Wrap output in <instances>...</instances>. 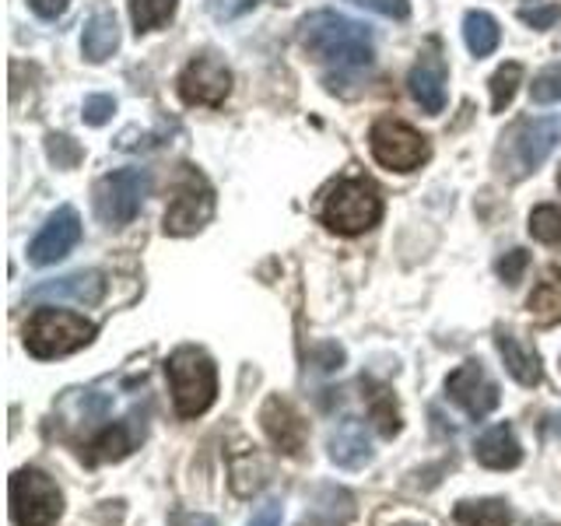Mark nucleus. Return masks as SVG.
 <instances>
[{
	"mask_svg": "<svg viewBox=\"0 0 561 526\" xmlns=\"http://www.w3.org/2000/svg\"><path fill=\"white\" fill-rule=\"evenodd\" d=\"M298 43L312 60L337 67L341 75L373 64V32L337 11H312L298 25Z\"/></svg>",
	"mask_w": 561,
	"mask_h": 526,
	"instance_id": "f257e3e1",
	"label": "nucleus"
},
{
	"mask_svg": "<svg viewBox=\"0 0 561 526\" xmlns=\"http://www.w3.org/2000/svg\"><path fill=\"white\" fill-rule=\"evenodd\" d=\"M558 137H561L558 119H548V116L519 119L516 127H508V134L502 137V145L495 151L499 175L508 183L526 180V175L548 162V155L558 148Z\"/></svg>",
	"mask_w": 561,
	"mask_h": 526,
	"instance_id": "f03ea898",
	"label": "nucleus"
},
{
	"mask_svg": "<svg viewBox=\"0 0 561 526\" xmlns=\"http://www.w3.org/2000/svg\"><path fill=\"white\" fill-rule=\"evenodd\" d=\"M169 386H172V403L180 418H201L218 397V368L210 362L207 351L201 347H175L169 362Z\"/></svg>",
	"mask_w": 561,
	"mask_h": 526,
	"instance_id": "7ed1b4c3",
	"label": "nucleus"
},
{
	"mask_svg": "<svg viewBox=\"0 0 561 526\" xmlns=\"http://www.w3.org/2000/svg\"><path fill=\"white\" fill-rule=\"evenodd\" d=\"M92 338H95V323L67 309H35L32 320L25 323L28 355L43 362L75 355L84 344H92Z\"/></svg>",
	"mask_w": 561,
	"mask_h": 526,
	"instance_id": "20e7f679",
	"label": "nucleus"
},
{
	"mask_svg": "<svg viewBox=\"0 0 561 526\" xmlns=\"http://www.w3.org/2000/svg\"><path fill=\"white\" fill-rule=\"evenodd\" d=\"M320 218L330 232H337V236H362L382 218L379 190L368 180H355V175L333 183L323 197Z\"/></svg>",
	"mask_w": 561,
	"mask_h": 526,
	"instance_id": "39448f33",
	"label": "nucleus"
},
{
	"mask_svg": "<svg viewBox=\"0 0 561 526\" xmlns=\"http://www.w3.org/2000/svg\"><path fill=\"white\" fill-rule=\"evenodd\" d=\"M8 495H11V519L18 526H53L64 513L60 488L53 484L49 473L35 467H22L11 473Z\"/></svg>",
	"mask_w": 561,
	"mask_h": 526,
	"instance_id": "423d86ee",
	"label": "nucleus"
},
{
	"mask_svg": "<svg viewBox=\"0 0 561 526\" xmlns=\"http://www.w3.org/2000/svg\"><path fill=\"white\" fill-rule=\"evenodd\" d=\"M210 218H215V190H210L204 172L183 165V172L175 175L172 201L165 210V236H197Z\"/></svg>",
	"mask_w": 561,
	"mask_h": 526,
	"instance_id": "0eeeda50",
	"label": "nucleus"
},
{
	"mask_svg": "<svg viewBox=\"0 0 561 526\" xmlns=\"http://www.w3.org/2000/svg\"><path fill=\"white\" fill-rule=\"evenodd\" d=\"M368 148H373V158L382 169H393V172H414L432 158L428 137L408 127L403 119H390V116L373 123Z\"/></svg>",
	"mask_w": 561,
	"mask_h": 526,
	"instance_id": "6e6552de",
	"label": "nucleus"
},
{
	"mask_svg": "<svg viewBox=\"0 0 561 526\" xmlns=\"http://www.w3.org/2000/svg\"><path fill=\"white\" fill-rule=\"evenodd\" d=\"M148 172L145 169H116L110 175H102L95 186V210L105 225L123 228L137 218L140 204L148 197Z\"/></svg>",
	"mask_w": 561,
	"mask_h": 526,
	"instance_id": "1a4fd4ad",
	"label": "nucleus"
},
{
	"mask_svg": "<svg viewBox=\"0 0 561 526\" xmlns=\"http://www.w3.org/2000/svg\"><path fill=\"white\" fill-rule=\"evenodd\" d=\"M446 393L453 403H460V408L473 418V421H481L488 418L491 411L499 408V382L491 379L484 373V365L481 362H463V365H456L449 379H446Z\"/></svg>",
	"mask_w": 561,
	"mask_h": 526,
	"instance_id": "9d476101",
	"label": "nucleus"
},
{
	"mask_svg": "<svg viewBox=\"0 0 561 526\" xmlns=\"http://www.w3.org/2000/svg\"><path fill=\"white\" fill-rule=\"evenodd\" d=\"M232 92V70L215 57H193L180 75V95L186 105H221Z\"/></svg>",
	"mask_w": 561,
	"mask_h": 526,
	"instance_id": "9b49d317",
	"label": "nucleus"
},
{
	"mask_svg": "<svg viewBox=\"0 0 561 526\" xmlns=\"http://www.w3.org/2000/svg\"><path fill=\"white\" fill-rule=\"evenodd\" d=\"M81 242V218L75 207H57L39 228V236L28 242V260L35 267H49V263L64 260Z\"/></svg>",
	"mask_w": 561,
	"mask_h": 526,
	"instance_id": "f8f14e48",
	"label": "nucleus"
},
{
	"mask_svg": "<svg viewBox=\"0 0 561 526\" xmlns=\"http://www.w3.org/2000/svg\"><path fill=\"white\" fill-rule=\"evenodd\" d=\"M411 95L414 102L425 110L428 116H438L446 110V84H449V75H446V60H443V53H438V43L432 39L428 49L421 53L417 64L411 67Z\"/></svg>",
	"mask_w": 561,
	"mask_h": 526,
	"instance_id": "ddd939ff",
	"label": "nucleus"
},
{
	"mask_svg": "<svg viewBox=\"0 0 561 526\" xmlns=\"http://www.w3.org/2000/svg\"><path fill=\"white\" fill-rule=\"evenodd\" d=\"M105 295V277L99 271H75L67 277H53L43 285L28 288V302H75V306H99Z\"/></svg>",
	"mask_w": 561,
	"mask_h": 526,
	"instance_id": "4468645a",
	"label": "nucleus"
},
{
	"mask_svg": "<svg viewBox=\"0 0 561 526\" xmlns=\"http://www.w3.org/2000/svg\"><path fill=\"white\" fill-rule=\"evenodd\" d=\"M260 425H263V432H267V438L280 453L298 456L306 449L309 425L285 397H267V403H263V411H260Z\"/></svg>",
	"mask_w": 561,
	"mask_h": 526,
	"instance_id": "2eb2a0df",
	"label": "nucleus"
},
{
	"mask_svg": "<svg viewBox=\"0 0 561 526\" xmlns=\"http://www.w3.org/2000/svg\"><path fill=\"white\" fill-rule=\"evenodd\" d=\"M330 460L344 467V470H358L365 464H373V443H368V432L358 418H344L337 428L330 432Z\"/></svg>",
	"mask_w": 561,
	"mask_h": 526,
	"instance_id": "dca6fc26",
	"label": "nucleus"
},
{
	"mask_svg": "<svg viewBox=\"0 0 561 526\" xmlns=\"http://www.w3.org/2000/svg\"><path fill=\"white\" fill-rule=\"evenodd\" d=\"M473 456H478V464L488 467V470H513L519 467L523 460V446L516 432L508 425H495L478 435V443H473Z\"/></svg>",
	"mask_w": 561,
	"mask_h": 526,
	"instance_id": "f3484780",
	"label": "nucleus"
},
{
	"mask_svg": "<svg viewBox=\"0 0 561 526\" xmlns=\"http://www.w3.org/2000/svg\"><path fill=\"white\" fill-rule=\"evenodd\" d=\"M495 347H499V355L508 368V376H513L519 386H537L540 382V358H537V351L534 347H526L516 333H505L499 330L495 333Z\"/></svg>",
	"mask_w": 561,
	"mask_h": 526,
	"instance_id": "a211bd4d",
	"label": "nucleus"
},
{
	"mask_svg": "<svg viewBox=\"0 0 561 526\" xmlns=\"http://www.w3.org/2000/svg\"><path fill=\"white\" fill-rule=\"evenodd\" d=\"M119 46V25H116V18L113 14H95V18H88V25H84V35H81V53H84V60L88 64H105L116 53Z\"/></svg>",
	"mask_w": 561,
	"mask_h": 526,
	"instance_id": "6ab92c4d",
	"label": "nucleus"
},
{
	"mask_svg": "<svg viewBox=\"0 0 561 526\" xmlns=\"http://www.w3.org/2000/svg\"><path fill=\"white\" fill-rule=\"evenodd\" d=\"M526 309H530V316L543 327L561 323V271L558 267L543 271L537 288L530 291V298H526Z\"/></svg>",
	"mask_w": 561,
	"mask_h": 526,
	"instance_id": "aec40b11",
	"label": "nucleus"
},
{
	"mask_svg": "<svg viewBox=\"0 0 561 526\" xmlns=\"http://www.w3.org/2000/svg\"><path fill=\"white\" fill-rule=\"evenodd\" d=\"M499 39H502V28L488 11H470L463 18V43L478 60L491 57V53L499 49Z\"/></svg>",
	"mask_w": 561,
	"mask_h": 526,
	"instance_id": "412c9836",
	"label": "nucleus"
},
{
	"mask_svg": "<svg viewBox=\"0 0 561 526\" xmlns=\"http://www.w3.org/2000/svg\"><path fill=\"white\" fill-rule=\"evenodd\" d=\"M365 386V397H368V414H373V425L382 438H393L400 432V411H397V400L386 386L373 382V379H362Z\"/></svg>",
	"mask_w": 561,
	"mask_h": 526,
	"instance_id": "4be33fe9",
	"label": "nucleus"
},
{
	"mask_svg": "<svg viewBox=\"0 0 561 526\" xmlns=\"http://www.w3.org/2000/svg\"><path fill=\"white\" fill-rule=\"evenodd\" d=\"M453 516L460 526H513V508H508L502 499L460 502Z\"/></svg>",
	"mask_w": 561,
	"mask_h": 526,
	"instance_id": "5701e85b",
	"label": "nucleus"
},
{
	"mask_svg": "<svg viewBox=\"0 0 561 526\" xmlns=\"http://www.w3.org/2000/svg\"><path fill=\"white\" fill-rule=\"evenodd\" d=\"M137 446V435L130 425H113L105 428L92 438V446H88V460L92 464H110V460H123L130 449Z\"/></svg>",
	"mask_w": 561,
	"mask_h": 526,
	"instance_id": "b1692460",
	"label": "nucleus"
},
{
	"mask_svg": "<svg viewBox=\"0 0 561 526\" xmlns=\"http://www.w3.org/2000/svg\"><path fill=\"white\" fill-rule=\"evenodd\" d=\"M127 4H130L134 28L140 35V32H154V28H162L165 22H172L175 4H180V0H127Z\"/></svg>",
	"mask_w": 561,
	"mask_h": 526,
	"instance_id": "393cba45",
	"label": "nucleus"
},
{
	"mask_svg": "<svg viewBox=\"0 0 561 526\" xmlns=\"http://www.w3.org/2000/svg\"><path fill=\"white\" fill-rule=\"evenodd\" d=\"M523 84V64H502L495 75H491V110L495 113H505L508 105H513L516 92Z\"/></svg>",
	"mask_w": 561,
	"mask_h": 526,
	"instance_id": "a878e982",
	"label": "nucleus"
},
{
	"mask_svg": "<svg viewBox=\"0 0 561 526\" xmlns=\"http://www.w3.org/2000/svg\"><path fill=\"white\" fill-rule=\"evenodd\" d=\"M530 236L543 245H554L561 250V207L554 204H540L530 215Z\"/></svg>",
	"mask_w": 561,
	"mask_h": 526,
	"instance_id": "bb28decb",
	"label": "nucleus"
},
{
	"mask_svg": "<svg viewBox=\"0 0 561 526\" xmlns=\"http://www.w3.org/2000/svg\"><path fill=\"white\" fill-rule=\"evenodd\" d=\"M530 99L537 105H551V102H561V67H548L540 70L530 84Z\"/></svg>",
	"mask_w": 561,
	"mask_h": 526,
	"instance_id": "cd10ccee",
	"label": "nucleus"
},
{
	"mask_svg": "<svg viewBox=\"0 0 561 526\" xmlns=\"http://www.w3.org/2000/svg\"><path fill=\"white\" fill-rule=\"evenodd\" d=\"M46 155L57 162V169H75L81 162V148L67 134H49L46 137Z\"/></svg>",
	"mask_w": 561,
	"mask_h": 526,
	"instance_id": "c85d7f7f",
	"label": "nucleus"
},
{
	"mask_svg": "<svg viewBox=\"0 0 561 526\" xmlns=\"http://www.w3.org/2000/svg\"><path fill=\"white\" fill-rule=\"evenodd\" d=\"M116 113V99L113 95H88L84 105H81V116L88 127H102V123H110Z\"/></svg>",
	"mask_w": 561,
	"mask_h": 526,
	"instance_id": "c756f323",
	"label": "nucleus"
},
{
	"mask_svg": "<svg viewBox=\"0 0 561 526\" xmlns=\"http://www.w3.org/2000/svg\"><path fill=\"white\" fill-rule=\"evenodd\" d=\"M347 4L365 8V11H376L382 18H393V22H403L411 14V0H347Z\"/></svg>",
	"mask_w": 561,
	"mask_h": 526,
	"instance_id": "7c9ffc66",
	"label": "nucleus"
},
{
	"mask_svg": "<svg viewBox=\"0 0 561 526\" xmlns=\"http://www.w3.org/2000/svg\"><path fill=\"white\" fill-rule=\"evenodd\" d=\"M260 0H207V11L210 18H218V22H236V18L250 14Z\"/></svg>",
	"mask_w": 561,
	"mask_h": 526,
	"instance_id": "2f4dec72",
	"label": "nucleus"
},
{
	"mask_svg": "<svg viewBox=\"0 0 561 526\" xmlns=\"http://www.w3.org/2000/svg\"><path fill=\"white\" fill-rule=\"evenodd\" d=\"M526 263H530V256H526L523 250H508L502 260H499V277L505 281V285H519V277L526 271Z\"/></svg>",
	"mask_w": 561,
	"mask_h": 526,
	"instance_id": "473e14b6",
	"label": "nucleus"
},
{
	"mask_svg": "<svg viewBox=\"0 0 561 526\" xmlns=\"http://www.w3.org/2000/svg\"><path fill=\"white\" fill-rule=\"evenodd\" d=\"M519 18L530 28H551L558 18H561V8L558 4H551V8H523L519 11Z\"/></svg>",
	"mask_w": 561,
	"mask_h": 526,
	"instance_id": "72a5a7b5",
	"label": "nucleus"
},
{
	"mask_svg": "<svg viewBox=\"0 0 561 526\" xmlns=\"http://www.w3.org/2000/svg\"><path fill=\"white\" fill-rule=\"evenodd\" d=\"M280 519H285V508H280V502L277 499H271V502H263L256 513L250 516V523L245 526H280Z\"/></svg>",
	"mask_w": 561,
	"mask_h": 526,
	"instance_id": "f704fd0d",
	"label": "nucleus"
},
{
	"mask_svg": "<svg viewBox=\"0 0 561 526\" xmlns=\"http://www.w3.org/2000/svg\"><path fill=\"white\" fill-rule=\"evenodd\" d=\"M312 358H316V368H323V373H333V368L344 365V351L337 344H323V347L312 351Z\"/></svg>",
	"mask_w": 561,
	"mask_h": 526,
	"instance_id": "c9c22d12",
	"label": "nucleus"
},
{
	"mask_svg": "<svg viewBox=\"0 0 561 526\" xmlns=\"http://www.w3.org/2000/svg\"><path fill=\"white\" fill-rule=\"evenodd\" d=\"M28 4H32V11L39 14V18L53 22V18H60L70 8V0H28Z\"/></svg>",
	"mask_w": 561,
	"mask_h": 526,
	"instance_id": "e433bc0d",
	"label": "nucleus"
},
{
	"mask_svg": "<svg viewBox=\"0 0 561 526\" xmlns=\"http://www.w3.org/2000/svg\"><path fill=\"white\" fill-rule=\"evenodd\" d=\"M530 526H558V523H530Z\"/></svg>",
	"mask_w": 561,
	"mask_h": 526,
	"instance_id": "4c0bfd02",
	"label": "nucleus"
},
{
	"mask_svg": "<svg viewBox=\"0 0 561 526\" xmlns=\"http://www.w3.org/2000/svg\"><path fill=\"white\" fill-rule=\"evenodd\" d=\"M558 186H561V172H558Z\"/></svg>",
	"mask_w": 561,
	"mask_h": 526,
	"instance_id": "58836bf2",
	"label": "nucleus"
}]
</instances>
